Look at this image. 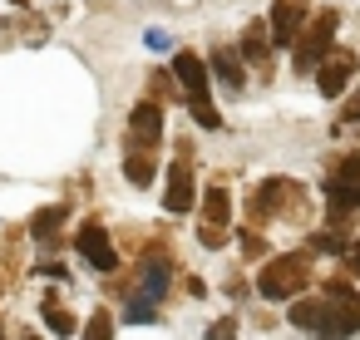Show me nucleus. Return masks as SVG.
I'll use <instances>...</instances> for the list:
<instances>
[{"label": "nucleus", "mask_w": 360, "mask_h": 340, "mask_svg": "<svg viewBox=\"0 0 360 340\" xmlns=\"http://www.w3.org/2000/svg\"><path fill=\"white\" fill-rule=\"evenodd\" d=\"M227 222H232L227 183H212V188L202 192V227H198L202 247H222V242H227Z\"/></svg>", "instance_id": "obj_8"}, {"label": "nucleus", "mask_w": 360, "mask_h": 340, "mask_svg": "<svg viewBox=\"0 0 360 340\" xmlns=\"http://www.w3.org/2000/svg\"><path fill=\"white\" fill-rule=\"evenodd\" d=\"M158 143H163V104L143 99L129 114V148H158Z\"/></svg>", "instance_id": "obj_10"}, {"label": "nucleus", "mask_w": 360, "mask_h": 340, "mask_svg": "<svg viewBox=\"0 0 360 340\" xmlns=\"http://www.w3.org/2000/svg\"><path fill=\"white\" fill-rule=\"evenodd\" d=\"M345 271H350V276H360V237H355V242H350V251H345Z\"/></svg>", "instance_id": "obj_22"}, {"label": "nucleus", "mask_w": 360, "mask_h": 340, "mask_svg": "<svg viewBox=\"0 0 360 340\" xmlns=\"http://www.w3.org/2000/svg\"><path fill=\"white\" fill-rule=\"evenodd\" d=\"M25 340H40V335H35V330H30V335H25Z\"/></svg>", "instance_id": "obj_25"}, {"label": "nucleus", "mask_w": 360, "mask_h": 340, "mask_svg": "<svg viewBox=\"0 0 360 340\" xmlns=\"http://www.w3.org/2000/svg\"><path fill=\"white\" fill-rule=\"evenodd\" d=\"M345 124H360V94L345 99Z\"/></svg>", "instance_id": "obj_23"}, {"label": "nucleus", "mask_w": 360, "mask_h": 340, "mask_svg": "<svg viewBox=\"0 0 360 340\" xmlns=\"http://www.w3.org/2000/svg\"><path fill=\"white\" fill-rule=\"evenodd\" d=\"M0 340H6V325H0Z\"/></svg>", "instance_id": "obj_26"}, {"label": "nucleus", "mask_w": 360, "mask_h": 340, "mask_svg": "<svg viewBox=\"0 0 360 340\" xmlns=\"http://www.w3.org/2000/svg\"><path fill=\"white\" fill-rule=\"evenodd\" d=\"M173 74H178V84H183V99H188L193 119H198L202 129H222V114H217V104H212V70L202 65V55L178 50V55H173Z\"/></svg>", "instance_id": "obj_1"}, {"label": "nucleus", "mask_w": 360, "mask_h": 340, "mask_svg": "<svg viewBox=\"0 0 360 340\" xmlns=\"http://www.w3.org/2000/svg\"><path fill=\"white\" fill-rule=\"evenodd\" d=\"M335 25H340V15H335V11H321V15H311V20H306V30L296 35V74L321 70V60L330 55Z\"/></svg>", "instance_id": "obj_4"}, {"label": "nucleus", "mask_w": 360, "mask_h": 340, "mask_svg": "<svg viewBox=\"0 0 360 340\" xmlns=\"http://www.w3.org/2000/svg\"><path fill=\"white\" fill-rule=\"evenodd\" d=\"M271 45H276V40H271V25H266V20H252V25L242 30V45H237V50H242L247 65L271 70Z\"/></svg>", "instance_id": "obj_13"}, {"label": "nucleus", "mask_w": 360, "mask_h": 340, "mask_svg": "<svg viewBox=\"0 0 360 340\" xmlns=\"http://www.w3.org/2000/svg\"><path fill=\"white\" fill-rule=\"evenodd\" d=\"M124 173L134 188H153V173H158V148H129L124 153Z\"/></svg>", "instance_id": "obj_15"}, {"label": "nucleus", "mask_w": 360, "mask_h": 340, "mask_svg": "<svg viewBox=\"0 0 360 340\" xmlns=\"http://www.w3.org/2000/svg\"><path fill=\"white\" fill-rule=\"evenodd\" d=\"M306 281H311V251H281V256H271L262 266L257 291L266 301H296L306 291Z\"/></svg>", "instance_id": "obj_2"}, {"label": "nucleus", "mask_w": 360, "mask_h": 340, "mask_svg": "<svg viewBox=\"0 0 360 340\" xmlns=\"http://www.w3.org/2000/svg\"><path fill=\"white\" fill-rule=\"evenodd\" d=\"M212 74H217V84H227L232 94H242V84H247V70H242V50H212V65H207Z\"/></svg>", "instance_id": "obj_14"}, {"label": "nucleus", "mask_w": 360, "mask_h": 340, "mask_svg": "<svg viewBox=\"0 0 360 340\" xmlns=\"http://www.w3.org/2000/svg\"><path fill=\"white\" fill-rule=\"evenodd\" d=\"M65 217H70V207H40L35 212V222H30V232H35V242H45V247H55L60 242V227H65Z\"/></svg>", "instance_id": "obj_16"}, {"label": "nucleus", "mask_w": 360, "mask_h": 340, "mask_svg": "<svg viewBox=\"0 0 360 340\" xmlns=\"http://www.w3.org/2000/svg\"><path fill=\"white\" fill-rule=\"evenodd\" d=\"M321 310H326V296H306V301H291V325H301V330H316Z\"/></svg>", "instance_id": "obj_17"}, {"label": "nucleus", "mask_w": 360, "mask_h": 340, "mask_svg": "<svg viewBox=\"0 0 360 340\" xmlns=\"http://www.w3.org/2000/svg\"><path fill=\"white\" fill-rule=\"evenodd\" d=\"M84 340H114V315H109L104 306L89 315V325H84Z\"/></svg>", "instance_id": "obj_19"}, {"label": "nucleus", "mask_w": 360, "mask_h": 340, "mask_svg": "<svg viewBox=\"0 0 360 340\" xmlns=\"http://www.w3.org/2000/svg\"><path fill=\"white\" fill-rule=\"evenodd\" d=\"M207 340H237V320H232V315H222V320L212 325V335H207Z\"/></svg>", "instance_id": "obj_20"}, {"label": "nucleus", "mask_w": 360, "mask_h": 340, "mask_svg": "<svg viewBox=\"0 0 360 340\" xmlns=\"http://www.w3.org/2000/svg\"><path fill=\"white\" fill-rule=\"evenodd\" d=\"M242 247H247V256H262V251H266V242H262V237H257L252 227L242 232Z\"/></svg>", "instance_id": "obj_21"}, {"label": "nucleus", "mask_w": 360, "mask_h": 340, "mask_svg": "<svg viewBox=\"0 0 360 340\" xmlns=\"http://www.w3.org/2000/svg\"><path fill=\"white\" fill-rule=\"evenodd\" d=\"M306 20H311V0H271L266 25H271L276 45H296V35L306 30Z\"/></svg>", "instance_id": "obj_9"}, {"label": "nucleus", "mask_w": 360, "mask_h": 340, "mask_svg": "<svg viewBox=\"0 0 360 340\" xmlns=\"http://www.w3.org/2000/svg\"><path fill=\"white\" fill-rule=\"evenodd\" d=\"M296 202H301V188H296L291 178H266V183H257L252 197H247V222H252V227H266L271 217L296 212Z\"/></svg>", "instance_id": "obj_3"}, {"label": "nucleus", "mask_w": 360, "mask_h": 340, "mask_svg": "<svg viewBox=\"0 0 360 340\" xmlns=\"http://www.w3.org/2000/svg\"><path fill=\"white\" fill-rule=\"evenodd\" d=\"M75 247H79V251H84V261H89V266H99V271H114V266H119V251H114V242H109L104 222H94V217L79 227Z\"/></svg>", "instance_id": "obj_12"}, {"label": "nucleus", "mask_w": 360, "mask_h": 340, "mask_svg": "<svg viewBox=\"0 0 360 340\" xmlns=\"http://www.w3.org/2000/svg\"><path fill=\"white\" fill-rule=\"evenodd\" d=\"M40 315H45V325H50L55 335H75V315H70L55 296H45V301H40Z\"/></svg>", "instance_id": "obj_18"}, {"label": "nucleus", "mask_w": 360, "mask_h": 340, "mask_svg": "<svg viewBox=\"0 0 360 340\" xmlns=\"http://www.w3.org/2000/svg\"><path fill=\"white\" fill-rule=\"evenodd\" d=\"M193 188H198V173H193V143L183 138L178 153H173V168H168V188H163V207L173 217L193 212Z\"/></svg>", "instance_id": "obj_5"}, {"label": "nucleus", "mask_w": 360, "mask_h": 340, "mask_svg": "<svg viewBox=\"0 0 360 340\" xmlns=\"http://www.w3.org/2000/svg\"><path fill=\"white\" fill-rule=\"evenodd\" d=\"M360 330V301L345 296V291H326V310L316 320V335L321 340H345Z\"/></svg>", "instance_id": "obj_7"}, {"label": "nucleus", "mask_w": 360, "mask_h": 340, "mask_svg": "<svg viewBox=\"0 0 360 340\" xmlns=\"http://www.w3.org/2000/svg\"><path fill=\"white\" fill-rule=\"evenodd\" d=\"M148 50H168V35L163 30H148Z\"/></svg>", "instance_id": "obj_24"}, {"label": "nucleus", "mask_w": 360, "mask_h": 340, "mask_svg": "<svg viewBox=\"0 0 360 340\" xmlns=\"http://www.w3.org/2000/svg\"><path fill=\"white\" fill-rule=\"evenodd\" d=\"M350 74H355V55H350V50H330V55L321 60V70H316V89H321L326 99H340V94L350 89Z\"/></svg>", "instance_id": "obj_11"}, {"label": "nucleus", "mask_w": 360, "mask_h": 340, "mask_svg": "<svg viewBox=\"0 0 360 340\" xmlns=\"http://www.w3.org/2000/svg\"><path fill=\"white\" fill-rule=\"evenodd\" d=\"M168 276H173L168 251H148L143 266H139V281H134V291H129V306H153V310H158V301L168 296Z\"/></svg>", "instance_id": "obj_6"}]
</instances>
